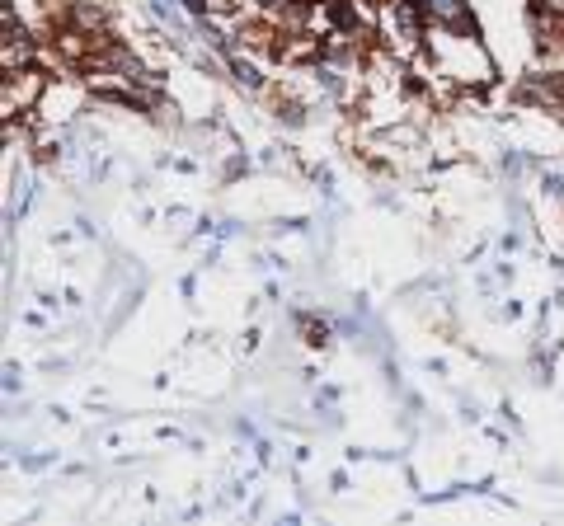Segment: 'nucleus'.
I'll list each match as a JSON object with an SVG mask.
<instances>
[{
  "label": "nucleus",
  "mask_w": 564,
  "mask_h": 526,
  "mask_svg": "<svg viewBox=\"0 0 564 526\" xmlns=\"http://www.w3.org/2000/svg\"><path fill=\"white\" fill-rule=\"evenodd\" d=\"M428 15H433V19H447V24H461V29L470 24V19L461 15V0H428Z\"/></svg>",
  "instance_id": "f257e3e1"
}]
</instances>
